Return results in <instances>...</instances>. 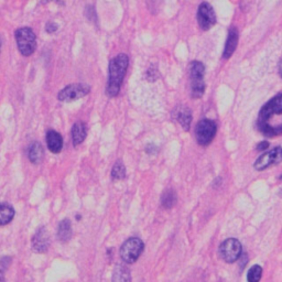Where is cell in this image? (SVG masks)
I'll use <instances>...</instances> for the list:
<instances>
[{
	"instance_id": "30bf717a",
	"label": "cell",
	"mask_w": 282,
	"mask_h": 282,
	"mask_svg": "<svg viewBox=\"0 0 282 282\" xmlns=\"http://www.w3.org/2000/svg\"><path fill=\"white\" fill-rule=\"evenodd\" d=\"M198 22L200 29L206 31L216 24V14L208 2H202L198 10Z\"/></svg>"
},
{
	"instance_id": "6da1fadb",
	"label": "cell",
	"mask_w": 282,
	"mask_h": 282,
	"mask_svg": "<svg viewBox=\"0 0 282 282\" xmlns=\"http://www.w3.org/2000/svg\"><path fill=\"white\" fill-rule=\"evenodd\" d=\"M257 126L268 137L282 134V93L271 98L259 112Z\"/></svg>"
},
{
	"instance_id": "2e32d148",
	"label": "cell",
	"mask_w": 282,
	"mask_h": 282,
	"mask_svg": "<svg viewBox=\"0 0 282 282\" xmlns=\"http://www.w3.org/2000/svg\"><path fill=\"white\" fill-rule=\"evenodd\" d=\"M28 158L31 164H41V162L43 161V158H44V150H43L41 144L38 142V141H34V142H32L29 146Z\"/></svg>"
},
{
	"instance_id": "d6986e66",
	"label": "cell",
	"mask_w": 282,
	"mask_h": 282,
	"mask_svg": "<svg viewBox=\"0 0 282 282\" xmlns=\"http://www.w3.org/2000/svg\"><path fill=\"white\" fill-rule=\"evenodd\" d=\"M14 218V208L8 203H0V226L9 224Z\"/></svg>"
},
{
	"instance_id": "44dd1931",
	"label": "cell",
	"mask_w": 282,
	"mask_h": 282,
	"mask_svg": "<svg viewBox=\"0 0 282 282\" xmlns=\"http://www.w3.org/2000/svg\"><path fill=\"white\" fill-rule=\"evenodd\" d=\"M262 276V268L259 264H254L247 272V282H259Z\"/></svg>"
},
{
	"instance_id": "7c38bea8",
	"label": "cell",
	"mask_w": 282,
	"mask_h": 282,
	"mask_svg": "<svg viewBox=\"0 0 282 282\" xmlns=\"http://www.w3.org/2000/svg\"><path fill=\"white\" fill-rule=\"evenodd\" d=\"M46 144L52 154H60L63 148V138L56 130H48L46 136Z\"/></svg>"
},
{
	"instance_id": "277c9868",
	"label": "cell",
	"mask_w": 282,
	"mask_h": 282,
	"mask_svg": "<svg viewBox=\"0 0 282 282\" xmlns=\"http://www.w3.org/2000/svg\"><path fill=\"white\" fill-rule=\"evenodd\" d=\"M144 244L140 238H128L120 247V258L127 264H134L141 256V254L144 252Z\"/></svg>"
},
{
	"instance_id": "8fae6325",
	"label": "cell",
	"mask_w": 282,
	"mask_h": 282,
	"mask_svg": "<svg viewBox=\"0 0 282 282\" xmlns=\"http://www.w3.org/2000/svg\"><path fill=\"white\" fill-rule=\"evenodd\" d=\"M31 245L32 249H34L36 252L43 254L48 250V246H50V235H48L46 227H41V228L36 232L34 236L32 237L31 240Z\"/></svg>"
},
{
	"instance_id": "cb8c5ba5",
	"label": "cell",
	"mask_w": 282,
	"mask_h": 282,
	"mask_svg": "<svg viewBox=\"0 0 282 282\" xmlns=\"http://www.w3.org/2000/svg\"><path fill=\"white\" fill-rule=\"evenodd\" d=\"M146 78H147V80H150V82H154V80H156V78H158V70L150 68L147 70V75H146Z\"/></svg>"
},
{
	"instance_id": "484cf974",
	"label": "cell",
	"mask_w": 282,
	"mask_h": 282,
	"mask_svg": "<svg viewBox=\"0 0 282 282\" xmlns=\"http://www.w3.org/2000/svg\"><path fill=\"white\" fill-rule=\"evenodd\" d=\"M269 147V142L268 141H262L258 146H257V150L258 151H264V150H267Z\"/></svg>"
},
{
	"instance_id": "8992f818",
	"label": "cell",
	"mask_w": 282,
	"mask_h": 282,
	"mask_svg": "<svg viewBox=\"0 0 282 282\" xmlns=\"http://www.w3.org/2000/svg\"><path fill=\"white\" fill-rule=\"evenodd\" d=\"M216 132H218V126L210 119H203L198 122L195 128V138L198 144L200 146H208L214 139Z\"/></svg>"
},
{
	"instance_id": "4fadbf2b",
	"label": "cell",
	"mask_w": 282,
	"mask_h": 282,
	"mask_svg": "<svg viewBox=\"0 0 282 282\" xmlns=\"http://www.w3.org/2000/svg\"><path fill=\"white\" fill-rule=\"evenodd\" d=\"M238 39H240V36H238V30L235 28V26H232L228 31V36H227V41L225 44V48H224V53H223V58H230L232 53L235 52L237 44H238Z\"/></svg>"
},
{
	"instance_id": "9a60e30c",
	"label": "cell",
	"mask_w": 282,
	"mask_h": 282,
	"mask_svg": "<svg viewBox=\"0 0 282 282\" xmlns=\"http://www.w3.org/2000/svg\"><path fill=\"white\" fill-rule=\"evenodd\" d=\"M88 136V127L83 122H78L74 124L72 128V141L74 147H78L86 139Z\"/></svg>"
},
{
	"instance_id": "ba28073f",
	"label": "cell",
	"mask_w": 282,
	"mask_h": 282,
	"mask_svg": "<svg viewBox=\"0 0 282 282\" xmlns=\"http://www.w3.org/2000/svg\"><path fill=\"white\" fill-rule=\"evenodd\" d=\"M90 92V88L86 84H82V83L70 84L65 86V88L60 92L58 95V100L60 102H74L86 96Z\"/></svg>"
},
{
	"instance_id": "83f0119b",
	"label": "cell",
	"mask_w": 282,
	"mask_h": 282,
	"mask_svg": "<svg viewBox=\"0 0 282 282\" xmlns=\"http://www.w3.org/2000/svg\"><path fill=\"white\" fill-rule=\"evenodd\" d=\"M0 46H2V41H0Z\"/></svg>"
},
{
	"instance_id": "7402d4cb",
	"label": "cell",
	"mask_w": 282,
	"mask_h": 282,
	"mask_svg": "<svg viewBox=\"0 0 282 282\" xmlns=\"http://www.w3.org/2000/svg\"><path fill=\"white\" fill-rule=\"evenodd\" d=\"M124 176H126V168L122 161H118L112 170V180H124Z\"/></svg>"
},
{
	"instance_id": "9c48e42d",
	"label": "cell",
	"mask_w": 282,
	"mask_h": 282,
	"mask_svg": "<svg viewBox=\"0 0 282 282\" xmlns=\"http://www.w3.org/2000/svg\"><path fill=\"white\" fill-rule=\"evenodd\" d=\"M282 161V148L281 147H276L272 150L264 152L254 162V168L258 171H262L267 169L268 166L272 164H278Z\"/></svg>"
},
{
	"instance_id": "5bb4252c",
	"label": "cell",
	"mask_w": 282,
	"mask_h": 282,
	"mask_svg": "<svg viewBox=\"0 0 282 282\" xmlns=\"http://www.w3.org/2000/svg\"><path fill=\"white\" fill-rule=\"evenodd\" d=\"M176 118L178 122L181 124L182 128L188 132L190 128H191V122H192V112L190 110V108L181 106L178 107L176 110Z\"/></svg>"
},
{
	"instance_id": "3957f363",
	"label": "cell",
	"mask_w": 282,
	"mask_h": 282,
	"mask_svg": "<svg viewBox=\"0 0 282 282\" xmlns=\"http://www.w3.org/2000/svg\"><path fill=\"white\" fill-rule=\"evenodd\" d=\"M205 66L202 62L193 61L190 65V78H191V94L193 98H200L205 93Z\"/></svg>"
},
{
	"instance_id": "52a82bcc",
	"label": "cell",
	"mask_w": 282,
	"mask_h": 282,
	"mask_svg": "<svg viewBox=\"0 0 282 282\" xmlns=\"http://www.w3.org/2000/svg\"><path fill=\"white\" fill-rule=\"evenodd\" d=\"M242 247L240 242L236 238H228L220 246V254L227 264H232L240 258Z\"/></svg>"
},
{
	"instance_id": "ffe728a7",
	"label": "cell",
	"mask_w": 282,
	"mask_h": 282,
	"mask_svg": "<svg viewBox=\"0 0 282 282\" xmlns=\"http://www.w3.org/2000/svg\"><path fill=\"white\" fill-rule=\"evenodd\" d=\"M176 193L173 191V190L169 188L166 190V191L162 193L161 196V205L162 208L166 210H170L173 206L176 204Z\"/></svg>"
},
{
	"instance_id": "f1b7e54d",
	"label": "cell",
	"mask_w": 282,
	"mask_h": 282,
	"mask_svg": "<svg viewBox=\"0 0 282 282\" xmlns=\"http://www.w3.org/2000/svg\"><path fill=\"white\" fill-rule=\"evenodd\" d=\"M281 178V180H282V176H281V178Z\"/></svg>"
},
{
	"instance_id": "e0dca14e",
	"label": "cell",
	"mask_w": 282,
	"mask_h": 282,
	"mask_svg": "<svg viewBox=\"0 0 282 282\" xmlns=\"http://www.w3.org/2000/svg\"><path fill=\"white\" fill-rule=\"evenodd\" d=\"M112 282H132V274L127 266L117 264L112 272Z\"/></svg>"
},
{
	"instance_id": "5b68a950",
	"label": "cell",
	"mask_w": 282,
	"mask_h": 282,
	"mask_svg": "<svg viewBox=\"0 0 282 282\" xmlns=\"http://www.w3.org/2000/svg\"><path fill=\"white\" fill-rule=\"evenodd\" d=\"M14 36L20 53L24 56H32L36 48V36L34 30L24 26L16 31Z\"/></svg>"
},
{
	"instance_id": "603a6c76",
	"label": "cell",
	"mask_w": 282,
	"mask_h": 282,
	"mask_svg": "<svg viewBox=\"0 0 282 282\" xmlns=\"http://www.w3.org/2000/svg\"><path fill=\"white\" fill-rule=\"evenodd\" d=\"M12 262V259L9 256H4L0 259V282H4V276H6V272Z\"/></svg>"
},
{
	"instance_id": "4316f807",
	"label": "cell",
	"mask_w": 282,
	"mask_h": 282,
	"mask_svg": "<svg viewBox=\"0 0 282 282\" xmlns=\"http://www.w3.org/2000/svg\"><path fill=\"white\" fill-rule=\"evenodd\" d=\"M279 74H280V76L282 78V60H281V62L279 64Z\"/></svg>"
},
{
	"instance_id": "ac0fdd59",
	"label": "cell",
	"mask_w": 282,
	"mask_h": 282,
	"mask_svg": "<svg viewBox=\"0 0 282 282\" xmlns=\"http://www.w3.org/2000/svg\"><path fill=\"white\" fill-rule=\"evenodd\" d=\"M70 237H72V225H70V220L68 218H65L58 224V238L60 242H66L70 240Z\"/></svg>"
},
{
	"instance_id": "d4e9b609",
	"label": "cell",
	"mask_w": 282,
	"mask_h": 282,
	"mask_svg": "<svg viewBox=\"0 0 282 282\" xmlns=\"http://www.w3.org/2000/svg\"><path fill=\"white\" fill-rule=\"evenodd\" d=\"M58 29V26L56 24H54L52 22V21H50V22H48L46 26V31L48 32V34H54V32H56Z\"/></svg>"
},
{
	"instance_id": "7a4b0ae2",
	"label": "cell",
	"mask_w": 282,
	"mask_h": 282,
	"mask_svg": "<svg viewBox=\"0 0 282 282\" xmlns=\"http://www.w3.org/2000/svg\"><path fill=\"white\" fill-rule=\"evenodd\" d=\"M129 64V58L127 54L122 53L110 60L108 68V82L106 88V94L110 97H115L119 94L124 78L126 76Z\"/></svg>"
}]
</instances>
